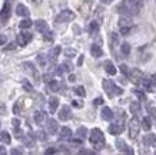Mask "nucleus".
Segmentation results:
<instances>
[{
    "mask_svg": "<svg viewBox=\"0 0 156 155\" xmlns=\"http://www.w3.org/2000/svg\"><path fill=\"white\" fill-rule=\"evenodd\" d=\"M100 113H102V118H103L105 121H110L113 118V112H112V109L109 108V106H105Z\"/></svg>",
    "mask_w": 156,
    "mask_h": 155,
    "instance_id": "obj_20",
    "label": "nucleus"
},
{
    "mask_svg": "<svg viewBox=\"0 0 156 155\" xmlns=\"http://www.w3.org/2000/svg\"><path fill=\"white\" fill-rule=\"evenodd\" d=\"M36 62H37L39 66H42V68H44V66L48 65V59H46V56H43V55H39V56L36 57Z\"/></svg>",
    "mask_w": 156,
    "mask_h": 155,
    "instance_id": "obj_33",
    "label": "nucleus"
},
{
    "mask_svg": "<svg viewBox=\"0 0 156 155\" xmlns=\"http://www.w3.org/2000/svg\"><path fill=\"white\" fill-rule=\"evenodd\" d=\"M110 42H112V49H115L116 46H119V45H120V42H119V35H118V33H115V32L110 33Z\"/></svg>",
    "mask_w": 156,
    "mask_h": 155,
    "instance_id": "obj_25",
    "label": "nucleus"
},
{
    "mask_svg": "<svg viewBox=\"0 0 156 155\" xmlns=\"http://www.w3.org/2000/svg\"><path fill=\"white\" fill-rule=\"evenodd\" d=\"M75 94L76 95H79V96H82V98H85L86 96V90L83 86H76L75 88Z\"/></svg>",
    "mask_w": 156,
    "mask_h": 155,
    "instance_id": "obj_35",
    "label": "nucleus"
},
{
    "mask_svg": "<svg viewBox=\"0 0 156 155\" xmlns=\"http://www.w3.org/2000/svg\"><path fill=\"white\" fill-rule=\"evenodd\" d=\"M60 52H62V47L60 46H55L52 49V50L49 52V57H50V61H56L57 56L60 55Z\"/></svg>",
    "mask_w": 156,
    "mask_h": 155,
    "instance_id": "obj_21",
    "label": "nucleus"
},
{
    "mask_svg": "<svg viewBox=\"0 0 156 155\" xmlns=\"http://www.w3.org/2000/svg\"><path fill=\"white\" fill-rule=\"evenodd\" d=\"M130 30H132V28H120V35L126 36V35L130 33Z\"/></svg>",
    "mask_w": 156,
    "mask_h": 155,
    "instance_id": "obj_45",
    "label": "nucleus"
},
{
    "mask_svg": "<svg viewBox=\"0 0 156 155\" xmlns=\"http://www.w3.org/2000/svg\"><path fill=\"white\" fill-rule=\"evenodd\" d=\"M116 146H118V149L122 151V152H126V154H133V149H130V148L126 145V142L123 141V139H116Z\"/></svg>",
    "mask_w": 156,
    "mask_h": 155,
    "instance_id": "obj_12",
    "label": "nucleus"
},
{
    "mask_svg": "<svg viewBox=\"0 0 156 155\" xmlns=\"http://www.w3.org/2000/svg\"><path fill=\"white\" fill-rule=\"evenodd\" d=\"M89 141L90 144L95 146L96 149H100L102 146L105 145V136H103V132L100 131L99 128H93L90 131V136H89Z\"/></svg>",
    "mask_w": 156,
    "mask_h": 155,
    "instance_id": "obj_2",
    "label": "nucleus"
},
{
    "mask_svg": "<svg viewBox=\"0 0 156 155\" xmlns=\"http://www.w3.org/2000/svg\"><path fill=\"white\" fill-rule=\"evenodd\" d=\"M100 2H102L103 5H110V3H112L113 0H100Z\"/></svg>",
    "mask_w": 156,
    "mask_h": 155,
    "instance_id": "obj_56",
    "label": "nucleus"
},
{
    "mask_svg": "<svg viewBox=\"0 0 156 155\" xmlns=\"http://www.w3.org/2000/svg\"><path fill=\"white\" fill-rule=\"evenodd\" d=\"M72 116V112H70V106H67V105H63L59 111V119L60 121H67V119H70Z\"/></svg>",
    "mask_w": 156,
    "mask_h": 155,
    "instance_id": "obj_10",
    "label": "nucleus"
},
{
    "mask_svg": "<svg viewBox=\"0 0 156 155\" xmlns=\"http://www.w3.org/2000/svg\"><path fill=\"white\" fill-rule=\"evenodd\" d=\"M129 78H130V80H132L135 85H139L140 83V80H142L143 78V73L140 69H132V71L129 72Z\"/></svg>",
    "mask_w": 156,
    "mask_h": 155,
    "instance_id": "obj_6",
    "label": "nucleus"
},
{
    "mask_svg": "<svg viewBox=\"0 0 156 155\" xmlns=\"http://www.w3.org/2000/svg\"><path fill=\"white\" fill-rule=\"evenodd\" d=\"M57 106H59V98H56V96H52V98L49 99V109H50V112H52V113L56 112Z\"/></svg>",
    "mask_w": 156,
    "mask_h": 155,
    "instance_id": "obj_17",
    "label": "nucleus"
},
{
    "mask_svg": "<svg viewBox=\"0 0 156 155\" xmlns=\"http://www.w3.org/2000/svg\"><path fill=\"white\" fill-rule=\"evenodd\" d=\"M20 111H22V102H16L13 106V112L14 113H20Z\"/></svg>",
    "mask_w": 156,
    "mask_h": 155,
    "instance_id": "obj_44",
    "label": "nucleus"
},
{
    "mask_svg": "<svg viewBox=\"0 0 156 155\" xmlns=\"http://www.w3.org/2000/svg\"><path fill=\"white\" fill-rule=\"evenodd\" d=\"M49 89L52 90V92H56V90L59 89V82H56V80H50V82H49Z\"/></svg>",
    "mask_w": 156,
    "mask_h": 155,
    "instance_id": "obj_37",
    "label": "nucleus"
},
{
    "mask_svg": "<svg viewBox=\"0 0 156 155\" xmlns=\"http://www.w3.org/2000/svg\"><path fill=\"white\" fill-rule=\"evenodd\" d=\"M149 79H151L152 85H153V86H155V85H156V75H152L151 78H149Z\"/></svg>",
    "mask_w": 156,
    "mask_h": 155,
    "instance_id": "obj_52",
    "label": "nucleus"
},
{
    "mask_svg": "<svg viewBox=\"0 0 156 155\" xmlns=\"http://www.w3.org/2000/svg\"><path fill=\"white\" fill-rule=\"evenodd\" d=\"M57 129H59V125H57V121L56 119H48L46 121V131H48V134H50V135H55L57 132Z\"/></svg>",
    "mask_w": 156,
    "mask_h": 155,
    "instance_id": "obj_7",
    "label": "nucleus"
},
{
    "mask_svg": "<svg viewBox=\"0 0 156 155\" xmlns=\"http://www.w3.org/2000/svg\"><path fill=\"white\" fill-rule=\"evenodd\" d=\"M140 128H143L145 131H149L152 128V121H151V118H147V116H145L140 121Z\"/></svg>",
    "mask_w": 156,
    "mask_h": 155,
    "instance_id": "obj_22",
    "label": "nucleus"
},
{
    "mask_svg": "<svg viewBox=\"0 0 156 155\" xmlns=\"http://www.w3.org/2000/svg\"><path fill=\"white\" fill-rule=\"evenodd\" d=\"M75 17H76L75 13H73L70 9H65V10H62L60 13L57 14L56 22L57 23H66V22H72Z\"/></svg>",
    "mask_w": 156,
    "mask_h": 155,
    "instance_id": "obj_4",
    "label": "nucleus"
},
{
    "mask_svg": "<svg viewBox=\"0 0 156 155\" xmlns=\"http://www.w3.org/2000/svg\"><path fill=\"white\" fill-rule=\"evenodd\" d=\"M34 135H36L34 138H36V139H39V141H46V132H44V131H37Z\"/></svg>",
    "mask_w": 156,
    "mask_h": 155,
    "instance_id": "obj_36",
    "label": "nucleus"
},
{
    "mask_svg": "<svg viewBox=\"0 0 156 155\" xmlns=\"http://www.w3.org/2000/svg\"><path fill=\"white\" fill-rule=\"evenodd\" d=\"M155 2H156V0H155Z\"/></svg>",
    "mask_w": 156,
    "mask_h": 155,
    "instance_id": "obj_61",
    "label": "nucleus"
},
{
    "mask_svg": "<svg viewBox=\"0 0 156 155\" xmlns=\"http://www.w3.org/2000/svg\"><path fill=\"white\" fill-rule=\"evenodd\" d=\"M32 24H33V22H32L30 19H23L19 23V28L22 29V30H24V29H29L30 26H32Z\"/></svg>",
    "mask_w": 156,
    "mask_h": 155,
    "instance_id": "obj_31",
    "label": "nucleus"
},
{
    "mask_svg": "<svg viewBox=\"0 0 156 155\" xmlns=\"http://www.w3.org/2000/svg\"><path fill=\"white\" fill-rule=\"evenodd\" d=\"M6 109H7V108H6L5 103L0 102V115H5V113H6Z\"/></svg>",
    "mask_w": 156,
    "mask_h": 155,
    "instance_id": "obj_48",
    "label": "nucleus"
},
{
    "mask_svg": "<svg viewBox=\"0 0 156 155\" xmlns=\"http://www.w3.org/2000/svg\"><path fill=\"white\" fill-rule=\"evenodd\" d=\"M119 28H132V17L122 14L119 19Z\"/></svg>",
    "mask_w": 156,
    "mask_h": 155,
    "instance_id": "obj_13",
    "label": "nucleus"
},
{
    "mask_svg": "<svg viewBox=\"0 0 156 155\" xmlns=\"http://www.w3.org/2000/svg\"><path fill=\"white\" fill-rule=\"evenodd\" d=\"M6 40H7V38H6L5 35H0V46H2V45H5Z\"/></svg>",
    "mask_w": 156,
    "mask_h": 155,
    "instance_id": "obj_49",
    "label": "nucleus"
},
{
    "mask_svg": "<svg viewBox=\"0 0 156 155\" xmlns=\"http://www.w3.org/2000/svg\"><path fill=\"white\" fill-rule=\"evenodd\" d=\"M12 154H22L20 149H12Z\"/></svg>",
    "mask_w": 156,
    "mask_h": 155,
    "instance_id": "obj_58",
    "label": "nucleus"
},
{
    "mask_svg": "<svg viewBox=\"0 0 156 155\" xmlns=\"http://www.w3.org/2000/svg\"><path fill=\"white\" fill-rule=\"evenodd\" d=\"M120 46V52H122L123 56H129V53H130V45L129 43H122V45H119Z\"/></svg>",
    "mask_w": 156,
    "mask_h": 155,
    "instance_id": "obj_28",
    "label": "nucleus"
},
{
    "mask_svg": "<svg viewBox=\"0 0 156 155\" xmlns=\"http://www.w3.org/2000/svg\"><path fill=\"white\" fill-rule=\"evenodd\" d=\"M76 80V76L73 75V73H70V75H69V82H75Z\"/></svg>",
    "mask_w": 156,
    "mask_h": 155,
    "instance_id": "obj_53",
    "label": "nucleus"
},
{
    "mask_svg": "<svg viewBox=\"0 0 156 155\" xmlns=\"http://www.w3.org/2000/svg\"><path fill=\"white\" fill-rule=\"evenodd\" d=\"M23 68H24V69H26V71H27V72H30L32 75L37 76V71L34 69L33 63H30V62H24V63H23Z\"/></svg>",
    "mask_w": 156,
    "mask_h": 155,
    "instance_id": "obj_26",
    "label": "nucleus"
},
{
    "mask_svg": "<svg viewBox=\"0 0 156 155\" xmlns=\"http://www.w3.org/2000/svg\"><path fill=\"white\" fill-rule=\"evenodd\" d=\"M89 30H90L92 33L99 32V24H98V22H92V23L89 24Z\"/></svg>",
    "mask_w": 156,
    "mask_h": 155,
    "instance_id": "obj_38",
    "label": "nucleus"
},
{
    "mask_svg": "<svg viewBox=\"0 0 156 155\" xmlns=\"http://www.w3.org/2000/svg\"><path fill=\"white\" fill-rule=\"evenodd\" d=\"M34 5H39V3H42V0H33Z\"/></svg>",
    "mask_w": 156,
    "mask_h": 155,
    "instance_id": "obj_60",
    "label": "nucleus"
},
{
    "mask_svg": "<svg viewBox=\"0 0 156 155\" xmlns=\"http://www.w3.org/2000/svg\"><path fill=\"white\" fill-rule=\"evenodd\" d=\"M82 63H83V55H82V56H79V61H77V65L80 66Z\"/></svg>",
    "mask_w": 156,
    "mask_h": 155,
    "instance_id": "obj_57",
    "label": "nucleus"
},
{
    "mask_svg": "<svg viewBox=\"0 0 156 155\" xmlns=\"http://www.w3.org/2000/svg\"><path fill=\"white\" fill-rule=\"evenodd\" d=\"M0 141L3 144H10L12 142V138H10V134L7 131H2L0 132Z\"/></svg>",
    "mask_w": 156,
    "mask_h": 155,
    "instance_id": "obj_24",
    "label": "nucleus"
},
{
    "mask_svg": "<svg viewBox=\"0 0 156 155\" xmlns=\"http://www.w3.org/2000/svg\"><path fill=\"white\" fill-rule=\"evenodd\" d=\"M34 29H36V32L39 33H43V35H46V33H49V26L48 23L44 22V20L39 19L34 22Z\"/></svg>",
    "mask_w": 156,
    "mask_h": 155,
    "instance_id": "obj_8",
    "label": "nucleus"
},
{
    "mask_svg": "<svg viewBox=\"0 0 156 155\" xmlns=\"http://www.w3.org/2000/svg\"><path fill=\"white\" fill-rule=\"evenodd\" d=\"M52 80V76L50 75H44V82H50Z\"/></svg>",
    "mask_w": 156,
    "mask_h": 155,
    "instance_id": "obj_55",
    "label": "nucleus"
},
{
    "mask_svg": "<svg viewBox=\"0 0 156 155\" xmlns=\"http://www.w3.org/2000/svg\"><path fill=\"white\" fill-rule=\"evenodd\" d=\"M93 103H95V105H102V103H103V98H96L95 101H93Z\"/></svg>",
    "mask_w": 156,
    "mask_h": 155,
    "instance_id": "obj_50",
    "label": "nucleus"
},
{
    "mask_svg": "<svg viewBox=\"0 0 156 155\" xmlns=\"http://www.w3.org/2000/svg\"><path fill=\"white\" fill-rule=\"evenodd\" d=\"M63 53H65V56H67V57H75L76 55H77V52H76V49H70V47H69V49H65V50H63Z\"/></svg>",
    "mask_w": 156,
    "mask_h": 155,
    "instance_id": "obj_34",
    "label": "nucleus"
},
{
    "mask_svg": "<svg viewBox=\"0 0 156 155\" xmlns=\"http://www.w3.org/2000/svg\"><path fill=\"white\" fill-rule=\"evenodd\" d=\"M44 121H46V112L36 111V112H34V122L37 124V125H40V124H43Z\"/></svg>",
    "mask_w": 156,
    "mask_h": 155,
    "instance_id": "obj_14",
    "label": "nucleus"
},
{
    "mask_svg": "<svg viewBox=\"0 0 156 155\" xmlns=\"http://www.w3.org/2000/svg\"><path fill=\"white\" fill-rule=\"evenodd\" d=\"M147 112L151 113V116H152V118H153V119H155V121H156V108H153V106H152L151 103L147 105Z\"/></svg>",
    "mask_w": 156,
    "mask_h": 155,
    "instance_id": "obj_39",
    "label": "nucleus"
},
{
    "mask_svg": "<svg viewBox=\"0 0 156 155\" xmlns=\"http://www.w3.org/2000/svg\"><path fill=\"white\" fill-rule=\"evenodd\" d=\"M90 53H92L93 57H100L103 55V50H102V47L99 45H92L90 46Z\"/></svg>",
    "mask_w": 156,
    "mask_h": 155,
    "instance_id": "obj_15",
    "label": "nucleus"
},
{
    "mask_svg": "<svg viewBox=\"0 0 156 155\" xmlns=\"http://www.w3.org/2000/svg\"><path fill=\"white\" fill-rule=\"evenodd\" d=\"M120 71H122V73L125 76L129 75V69H128V66H126V65H120Z\"/></svg>",
    "mask_w": 156,
    "mask_h": 155,
    "instance_id": "obj_46",
    "label": "nucleus"
},
{
    "mask_svg": "<svg viewBox=\"0 0 156 155\" xmlns=\"http://www.w3.org/2000/svg\"><path fill=\"white\" fill-rule=\"evenodd\" d=\"M72 106H75V108H82L83 103H82L80 101H73V102H72Z\"/></svg>",
    "mask_w": 156,
    "mask_h": 155,
    "instance_id": "obj_47",
    "label": "nucleus"
},
{
    "mask_svg": "<svg viewBox=\"0 0 156 155\" xmlns=\"http://www.w3.org/2000/svg\"><path fill=\"white\" fill-rule=\"evenodd\" d=\"M76 135L82 138V139H85L86 136H87V128L86 127H79L77 128V131H76Z\"/></svg>",
    "mask_w": 156,
    "mask_h": 155,
    "instance_id": "obj_29",
    "label": "nucleus"
},
{
    "mask_svg": "<svg viewBox=\"0 0 156 155\" xmlns=\"http://www.w3.org/2000/svg\"><path fill=\"white\" fill-rule=\"evenodd\" d=\"M70 136H72V129H70V128H67V127L62 128L60 134H59V138H60V139H63V141H65V139H69Z\"/></svg>",
    "mask_w": 156,
    "mask_h": 155,
    "instance_id": "obj_18",
    "label": "nucleus"
},
{
    "mask_svg": "<svg viewBox=\"0 0 156 155\" xmlns=\"http://www.w3.org/2000/svg\"><path fill=\"white\" fill-rule=\"evenodd\" d=\"M102 85H103V89H105V92H106V95H108L109 98H113L115 95H120L123 92L120 88H118L112 80H109V79H105Z\"/></svg>",
    "mask_w": 156,
    "mask_h": 155,
    "instance_id": "obj_3",
    "label": "nucleus"
},
{
    "mask_svg": "<svg viewBox=\"0 0 156 155\" xmlns=\"http://www.w3.org/2000/svg\"><path fill=\"white\" fill-rule=\"evenodd\" d=\"M16 13H17V16H22V17H27L29 16V9L26 7L24 5H17V7H16Z\"/></svg>",
    "mask_w": 156,
    "mask_h": 155,
    "instance_id": "obj_16",
    "label": "nucleus"
},
{
    "mask_svg": "<svg viewBox=\"0 0 156 155\" xmlns=\"http://www.w3.org/2000/svg\"><path fill=\"white\" fill-rule=\"evenodd\" d=\"M30 40H32V33L23 32V33H19V36H17V45L19 46H26Z\"/></svg>",
    "mask_w": 156,
    "mask_h": 155,
    "instance_id": "obj_9",
    "label": "nucleus"
},
{
    "mask_svg": "<svg viewBox=\"0 0 156 155\" xmlns=\"http://www.w3.org/2000/svg\"><path fill=\"white\" fill-rule=\"evenodd\" d=\"M105 71H106V73L110 76L116 75V68H115V65L112 63V62H105Z\"/></svg>",
    "mask_w": 156,
    "mask_h": 155,
    "instance_id": "obj_19",
    "label": "nucleus"
},
{
    "mask_svg": "<svg viewBox=\"0 0 156 155\" xmlns=\"http://www.w3.org/2000/svg\"><path fill=\"white\" fill-rule=\"evenodd\" d=\"M62 68H63V71H65V72H72V69H73V66H72L69 62H65V63H62Z\"/></svg>",
    "mask_w": 156,
    "mask_h": 155,
    "instance_id": "obj_42",
    "label": "nucleus"
},
{
    "mask_svg": "<svg viewBox=\"0 0 156 155\" xmlns=\"http://www.w3.org/2000/svg\"><path fill=\"white\" fill-rule=\"evenodd\" d=\"M9 13H10V5L9 3H6L5 7H3V10H2V13H0V17H2V20H5L9 17Z\"/></svg>",
    "mask_w": 156,
    "mask_h": 155,
    "instance_id": "obj_30",
    "label": "nucleus"
},
{
    "mask_svg": "<svg viewBox=\"0 0 156 155\" xmlns=\"http://www.w3.org/2000/svg\"><path fill=\"white\" fill-rule=\"evenodd\" d=\"M143 144H146V145H152V146H156V135H147V136H145Z\"/></svg>",
    "mask_w": 156,
    "mask_h": 155,
    "instance_id": "obj_27",
    "label": "nucleus"
},
{
    "mask_svg": "<svg viewBox=\"0 0 156 155\" xmlns=\"http://www.w3.org/2000/svg\"><path fill=\"white\" fill-rule=\"evenodd\" d=\"M133 94L136 95L139 99H145L146 98V95H145V92H142V90H139V89H133Z\"/></svg>",
    "mask_w": 156,
    "mask_h": 155,
    "instance_id": "obj_43",
    "label": "nucleus"
},
{
    "mask_svg": "<svg viewBox=\"0 0 156 155\" xmlns=\"http://www.w3.org/2000/svg\"><path fill=\"white\" fill-rule=\"evenodd\" d=\"M143 7V0H123L118 6V12L123 16H135L139 14Z\"/></svg>",
    "mask_w": 156,
    "mask_h": 155,
    "instance_id": "obj_1",
    "label": "nucleus"
},
{
    "mask_svg": "<svg viewBox=\"0 0 156 155\" xmlns=\"http://www.w3.org/2000/svg\"><path fill=\"white\" fill-rule=\"evenodd\" d=\"M125 129L122 124H112V125H109V132L112 134V135H120Z\"/></svg>",
    "mask_w": 156,
    "mask_h": 155,
    "instance_id": "obj_11",
    "label": "nucleus"
},
{
    "mask_svg": "<svg viewBox=\"0 0 156 155\" xmlns=\"http://www.w3.org/2000/svg\"><path fill=\"white\" fill-rule=\"evenodd\" d=\"M0 154H6V149H5V146H0Z\"/></svg>",
    "mask_w": 156,
    "mask_h": 155,
    "instance_id": "obj_59",
    "label": "nucleus"
},
{
    "mask_svg": "<svg viewBox=\"0 0 156 155\" xmlns=\"http://www.w3.org/2000/svg\"><path fill=\"white\" fill-rule=\"evenodd\" d=\"M14 47H16V45H14V43H10L9 46H6V47H5V50H13Z\"/></svg>",
    "mask_w": 156,
    "mask_h": 155,
    "instance_id": "obj_51",
    "label": "nucleus"
},
{
    "mask_svg": "<svg viewBox=\"0 0 156 155\" xmlns=\"http://www.w3.org/2000/svg\"><path fill=\"white\" fill-rule=\"evenodd\" d=\"M139 131H140V121H139L137 118H132L130 122H129V136H130L132 139L136 138Z\"/></svg>",
    "mask_w": 156,
    "mask_h": 155,
    "instance_id": "obj_5",
    "label": "nucleus"
},
{
    "mask_svg": "<svg viewBox=\"0 0 156 155\" xmlns=\"http://www.w3.org/2000/svg\"><path fill=\"white\" fill-rule=\"evenodd\" d=\"M140 108H142L140 102H132L130 103V106H129V109H130V112L132 113H137L139 111H140Z\"/></svg>",
    "mask_w": 156,
    "mask_h": 155,
    "instance_id": "obj_32",
    "label": "nucleus"
},
{
    "mask_svg": "<svg viewBox=\"0 0 156 155\" xmlns=\"http://www.w3.org/2000/svg\"><path fill=\"white\" fill-rule=\"evenodd\" d=\"M140 83H142V86L147 90V92H152V89H153V85H152L151 79H147V78H142Z\"/></svg>",
    "mask_w": 156,
    "mask_h": 155,
    "instance_id": "obj_23",
    "label": "nucleus"
},
{
    "mask_svg": "<svg viewBox=\"0 0 156 155\" xmlns=\"http://www.w3.org/2000/svg\"><path fill=\"white\" fill-rule=\"evenodd\" d=\"M55 152H56L55 148H49V149H46V154H55Z\"/></svg>",
    "mask_w": 156,
    "mask_h": 155,
    "instance_id": "obj_54",
    "label": "nucleus"
},
{
    "mask_svg": "<svg viewBox=\"0 0 156 155\" xmlns=\"http://www.w3.org/2000/svg\"><path fill=\"white\" fill-rule=\"evenodd\" d=\"M12 125H13L14 131H19L20 129V121L17 118H13V119H12Z\"/></svg>",
    "mask_w": 156,
    "mask_h": 155,
    "instance_id": "obj_40",
    "label": "nucleus"
},
{
    "mask_svg": "<svg viewBox=\"0 0 156 155\" xmlns=\"http://www.w3.org/2000/svg\"><path fill=\"white\" fill-rule=\"evenodd\" d=\"M23 88H24V90H27V92H33V86H32V83L27 82V80H23Z\"/></svg>",
    "mask_w": 156,
    "mask_h": 155,
    "instance_id": "obj_41",
    "label": "nucleus"
}]
</instances>
